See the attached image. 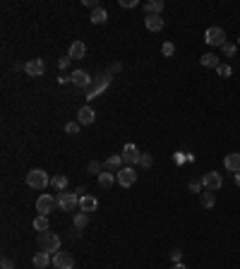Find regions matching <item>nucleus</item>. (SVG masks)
<instances>
[{"label": "nucleus", "mask_w": 240, "mask_h": 269, "mask_svg": "<svg viewBox=\"0 0 240 269\" xmlns=\"http://www.w3.org/2000/svg\"><path fill=\"white\" fill-rule=\"evenodd\" d=\"M27 185L34 188V190H44V188L51 185V176H48L44 168H31V171L27 173Z\"/></svg>", "instance_id": "1"}, {"label": "nucleus", "mask_w": 240, "mask_h": 269, "mask_svg": "<svg viewBox=\"0 0 240 269\" xmlns=\"http://www.w3.org/2000/svg\"><path fill=\"white\" fill-rule=\"evenodd\" d=\"M39 250L56 255V253L60 250V236H58V233H53V231L39 233Z\"/></svg>", "instance_id": "2"}, {"label": "nucleus", "mask_w": 240, "mask_h": 269, "mask_svg": "<svg viewBox=\"0 0 240 269\" xmlns=\"http://www.w3.org/2000/svg\"><path fill=\"white\" fill-rule=\"evenodd\" d=\"M108 84H111V72H101V75H96L94 82H91V87H89V91H87V99H89V101L96 99Z\"/></svg>", "instance_id": "3"}, {"label": "nucleus", "mask_w": 240, "mask_h": 269, "mask_svg": "<svg viewBox=\"0 0 240 269\" xmlns=\"http://www.w3.org/2000/svg\"><path fill=\"white\" fill-rule=\"evenodd\" d=\"M204 41H207L209 46H224V44H226V29H221V27H209V29L204 31Z\"/></svg>", "instance_id": "4"}, {"label": "nucleus", "mask_w": 240, "mask_h": 269, "mask_svg": "<svg viewBox=\"0 0 240 269\" xmlns=\"http://www.w3.org/2000/svg\"><path fill=\"white\" fill-rule=\"evenodd\" d=\"M199 180H202L204 190H211V193H214V190H219V188L224 185V176H221L219 171H209V173H204Z\"/></svg>", "instance_id": "5"}, {"label": "nucleus", "mask_w": 240, "mask_h": 269, "mask_svg": "<svg viewBox=\"0 0 240 269\" xmlns=\"http://www.w3.org/2000/svg\"><path fill=\"white\" fill-rule=\"evenodd\" d=\"M58 207L62 211H75L77 207H79V195H75V193H60L58 195Z\"/></svg>", "instance_id": "6"}, {"label": "nucleus", "mask_w": 240, "mask_h": 269, "mask_svg": "<svg viewBox=\"0 0 240 269\" xmlns=\"http://www.w3.org/2000/svg\"><path fill=\"white\" fill-rule=\"evenodd\" d=\"M56 207H58V197H53V195H48V193H46V195H41V197L36 200V211H39V214H44V216H48Z\"/></svg>", "instance_id": "7"}, {"label": "nucleus", "mask_w": 240, "mask_h": 269, "mask_svg": "<svg viewBox=\"0 0 240 269\" xmlns=\"http://www.w3.org/2000/svg\"><path fill=\"white\" fill-rule=\"evenodd\" d=\"M120 156H122V161L127 164V166H137L139 164V156H142V151L137 149V144H125L122 147V151H120Z\"/></svg>", "instance_id": "8"}, {"label": "nucleus", "mask_w": 240, "mask_h": 269, "mask_svg": "<svg viewBox=\"0 0 240 269\" xmlns=\"http://www.w3.org/2000/svg\"><path fill=\"white\" fill-rule=\"evenodd\" d=\"M70 79H72V84L79 87V89H89L91 82H94V77H91L87 70H75V72L70 75Z\"/></svg>", "instance_id": "9"}, {"label": "nucleus", "mask_w": 240, "mask_h": 269, "mask_svg": "<svg viewBox=\"0 0 240 269\" xmlns=\"http://www.w3.org/2000/svg\"><path fill=\"white\" fill-rule=\"evenodd\" d=\"M118 183L122 188H130V185H135L137 183V171H135V166H125V168H120L118 171Z\"/></svg>", "instance_id": "10"}, {"label": "nucleus", "mask_w": 240, "mask_h": 269, "mask_svg": "<svg viewBox=\"0 0 240 269\" xmlns=\"http://www.w3.org/2000/svg\"><path fill=\"white\" fill-rule=\"evenodd\" d=\"M53 267L56 269H75V257L65 250H58L53 255Z\"/></svg>", "instance_id": "11"}, {"label": "nucleus", "mask_w": 240, "mask_h": 269, "mask_svg": "<svg viewBox=\"0 0 240 269\" xmlns=\"http://www.w3.org/2000/svg\"><path fill=\"white\" fill-rule=\"evenodd\" d=\"M29 77H44V72H46V63L41 60V58H31L29 63H27V70H24Z\"/></svg>", "instance_id": "12"}, {"label": "nucleus", "mask_w": 240, "mask_h": 269, "mask_svg": "<svg viewBox=\"0 0 240 269\" xmlns=\"http://www.w3.org/2000/svg\"><path fill=\"white\" fill-rule=\"evenodd\" d=\"M94 120H96V113H94L91 106H82V108L77 111V123H79V125H91Z\"/></svg>", "instance_id": "13"}, {"label": "nucleus", "mask_w": 240, "mask_h": 269, "mask_svg": "<svg viewBox=\"0 0 240 269\" xmlns=\"http://www.w3.org/2000/svg\"><path fill=\"white\" fill-rule=\"evenodd\" d=\"M67 56H70L72 60H82V58L87 56V44H84V41H72Z\"/></svg>", "instance_id": "14"}, {"label": "nucleus", "mask_w": 240, "mask_h": 269, "mask_svg": "<svg viewBox=\"0 0 240 269\" xmlns=\"http://www.w3.org/2000/svg\"><path fill=\"white\" fill-rule=\"evenodd\" d=\"M224 166H226V171H231V173H240V154L238 151L226 154V156H224Z\"/></svg>", "instance_id": "15"}, {"label": "nucleus", "mask_w": 240, "mask_h": 269, "mask_svg": "<svg viewBox=\"0 0 240 269\" xmlns=\"http://www.w3.org/2000/svg\"><path fill=\"white\" fill-rule=\"evenodd\" d=\"M34 267H39V269H46V267H51L53 265V257H51V253H44V250H39L36 255H34Z\"/></svg>", "instance_id": "16"}, {"label": "nucleus", "mask_w": 240, "mask_h": 269, "mask_svg": "<svg viewBox=\"0 0 240 269\" xmlns=\"http://www.w3.org/2000/svg\"><path fill=\"white\" fill-rule=\"evenodd\" d=\"M96 207H99V200L94 197V195H79V209L82 211H96Z\"/></svg>", "instance_id": "17"}, {"label": "nucleus", "mask_w": 240, "mask_h": 269, "mask_svg": "<svg viewBox=\"0 0 240 269\" xmlns=\"http://www.w3.org/2000/svg\"><path fill=\"white\" fill-rule=\"evenodd\" d=\"M144 24H147V29L149 31H161L164 29V17L161 15H149V17H144Z\"/></svg>", "instance_id": "18"}, {"label": "nucleus", "mask_w": 240, "mask_h": 269, "mask_svg": "<svg viewBox=\"0 0 240 269\" xmlns=\"http://www.w3.org/2000/svg\"><path fill=\"white\" fill-rule=\"evenodd\" d=\"M142 7H144V15H147V17H149V15H161L164 0H149V2H144Z\"/></svg>", "instance_id": "19"}, {"label": "nucleus", "mask_w": 240, "mask_h": 269, "mask_svg": "<svg viewBox=\"0 0 240 269\" xmlns=\"http://www.w3.org/2000/svg\"><path fill=\"white\" fill-rule=\"evenodd\" d=\"M89 19H91V24H104V22L108 19V12H106L104 7H96V10H91Z\"/></svg>", "instance_id": "20"}, {"label": "nucleus", "mask_w": 240, "mask_h": 269, "mask_svg": "<svg viewBox=\"0 0 240 269\" xmlns=\"http://www.w3.org/2000/svg\"><path fill=\"white\" fill-rule=\"evenodd\" d=\"M122 164H125V161H122V156H120V154H111V156L106 159V168H108V171H116V173L120 171V166H122Z\"/></svg>", "instance_id": "21"}, {"label": "nucleus", "mask_w": 240, "mask_h": 269, "mask_svg": "<svg viewBox=\"0 0 240 269\" xmlns=\"http://www.w3.org/2000/svg\"><path fill=\"white\" fill-rule=\"evenodd\" d=\"M51 188H56V190H60V193H65V190H67V176L56 173V176L51 178Z\"/></svg>", "instance_id": "22"}, {"label": "nucleus", "mask_w": 240, "mask_h": 269, "mask_svg": "<svg viewBox=\"0 0 240 269\" xmlns=\"http://www.w3.org/2000/svg\"><path fill=\"white\" fill-rule=\"evenodd\" d=\"M116 180H118V178H116L111 171H104V173L99 176V185H101V188H106V190H108V188H113V183H116Z\"/></svg>", "instance_id": "23"}, {"label": "nucleus", "mask_w": 240, "mask_h": 269, "mask_svg": "<svg viewBox=\"0 0 240 269\" xmlns=\"http://www.w3.org/2000/svg\"><path fill=\"white\" fill-rule=\"evenodd\" d=\"M72 221H75V228H77V231H82V228H87V226H89V214H87V211H77Z\"/></svg>", "instance_id": "24"}, {"label": "nucleus", "mask_w": 240, "mask_h": 269, "mask_svg": "<svg viewBox=\"0 0 240 269\" xmlns=\"http://www.w3.org/2000/svg\"><path fill=\"white\" fill-rule=\"evenodd\" d=\"M199 63H202L204 67H219V65H221L219 56H214V53H204V56L199 58Z\"/></svg>", "instance_id": "25"}, {"label": "nucleus", "mask_w": 240, "mask_h": 269, "mask_svg": "<svg viewBox=\"0 0 240 269\" xmlns=\"http://www.w3.org/2000/svg\"><path fill=\"white\" fill-rule=\"evenodd\" d=\"M34 231H39V233H46V231H48V216L39 214V216L34 219Z\"/></svg>", "instance_id": "26"}, {"label": "nucleus", "mask_w": 240, "mask_h": 269, "mask_svg": "<svg viewBox=\"0 0 240 269\" xmlns=\"http://www.w3.org/2000/svg\"><path fill=\"white\" fill-rule=\"evenodd\" d=\"M199 200H202V207H207V209H211V207L216 204V197H214L211 190H204V193L199 195Z\"/></svg>", "instance_id": "27"}, {"label": "nucleus", "mask_w": 240, "mask_h": 269, "mask_svg": "<svg viewBox=\"0 0 240 269\" xmlns=\"http://www.w3.org/2000/svg\"><path fill=\"white\" fill-rule=\"evenodd\" d=\"M87 168H89V173H94L96 178L104 173V164H99V161H89V166H87Z\"/></svg>", "instance_id": "28"}, {"label": "nucleus", "mask_w": 240, "mask_h": 269, "mask_svg": "<svg viewBox=\"0 0 240 269\" xmlns=\"http://www.w3.org/2000/svg\"><path fill=\"white\" fill-rule=\"evenodd\" d=\"M190 193H197V195H202L204 193V185H202V180H190Z\"/></svg>", "instance_id": "29"}, {"label": "nucleus", "mask_w": 240, "mask_h": 269, "mask_svg": "<svg viewBox=\"0 0 240 269\" xmlns=\"http://www.w3.org/2000/svg\"><path fill=\"white\" fill-rule=\"evenodd\" d=\"M79 128H82V125H79L77 120H70V123L65 125V133L67 134H79Z\"/></svg>", "instance_id": "30"}, {"label": "nucleus", "mask_w": 240, "mask_h": 269, "mask_svg": "<svg viewBox=\"0 0 240 269\" xmlns=\"http://www.w3.org/2000/svg\"><path fill=\"white\" fill-rule=\"evenodd\" d=\"M161 53H164V56H166V58H171V56H173V53H176V46H173V44H171V41H166V44H164V46H161Z\"/></svg>", "instance_id": "31"}, {"label": "nucleus", "mask_w": 240, "mask_h": 269, "mask_svg": "<svg viewBox=\"0 0 240 269\" xmlns=\"http://www.w3.org/2000/svg\"><path fill=\"white\" fill-rule=\"evenodd\" d=\"M221 48H224V53H226L228 58H233V56H236V51H238V46H236V44H228V41H226Z\"/></svg>", "instance_id": "32"}, {"label": "nucleus", "mask_w": 240, "mask_h": 269, "mask_svg": "<svg viewBox=\"0 0 240 269\" xmlns=\"http://www.w3.org/2000/svg\"><path fill=\"white\" fill-rule=\"evenodd\" d=\"M151 164H154L151 154H142V156H139V164H137V166H142V168H149Z\"/></svg>", "instance_id": "33"}, {"label": "nucleus", "mask_w": 240, "mask_h": 269, "mask_svg": "<svg viewBox=\"0 0 240 269\" xmlns=\"http://www.w3.org/2000/svg\"><path fill=\"white\" fill-rule=\"evenodd\" d=\"M216 72H219V77H231L233 70H231V65H224V63H221V65L216 67Z\"/></svg>", "instance_id": "34"}, {"label": "nucleus", "mask_w": 240, "mask_h": 269, "mask_svg": "<svg viewBox=\"0 0 240 269\" xmlns=\"http://www.w3.org/2000/svg\"><path fill=\"white\" fill-rule=\"evenodd\" d=\"M171 262L176 265V262H182V250H173L171 253Z\"/></svg>", "instance_id": "35"}, {"label": "nucleus", "mask_w": 240, "mask_h": 269, "mask_svg": "<svg viewBox=\"0 0 240 269\" xmlns=\"http://www.w3.org/2000/svg\"><path fill=\"white\" fill-rule=\"evenodd\" d=\"M0 269H15V262H12L10 257H2V262H0Z\"/></svg>", "instance_id": "36"}, {"label": "nucleus", "mask_w": 240, "mask_h": 269, "mask_svg": "<svg viewBox=\"0 0 240 269\" xmlns=\"http://www.w3.org/2000/svg\"><path fill=\"white\" fill-rule=\"evenodd\" d=\"M70 60H72L70 56H62V58H60V60H58V67H60V70H65V67H70Z\"/></svg>", "instance_id": "37"}, {"label": "nucleus", "mask_w": 240, "mask_h": 269, "mask_svg": "<svg viewBox=\"0 0 240 269\" xmlns=\"http://www.w3.org/2000/svg\"><path fill=\"white\" fill-rule=\"evenodd\" d=\"M120 5H122V7H137L139 2H137V0H120Z\"/></svg>", "instance_id": "38"}, {"label": "nucleus", "mask_w": 240, "mask_h": 269, "mask_svg": "<svg viewBox=\"0 0 240 269\" xmlns=\"http://www.w3.org/2000/svg\"><path fill=\"white\" fill-rule=\"evenodd\" d=\"M12 70H15V72H17V70H27V65H22V63H15V65H12Z\"/></svg>", "instance_id": "39"}, {"label": "nucleus", "mask_w": 240, "mask_h": 269, "mask_svg": "<svg viewBox=\"0 0 240 269\" xmlns=\"http://www.w3.org/2000/svg\"><path fill=\"white\" fill-rule=\"evenodd\" d=\"M171 269H187V267H185L182 262H176V265H173V267H171Z\"/></svg>", "instance_id": "40"}, {"label": "nucleus", "mask_w": 240, "mask_h": 269, "mask_svg": "<svg viewBox=\"0 0 240 269\" xmlns=\"http://www.w3.org/2000/svg\"><path fill=\"white\" fill-rule=\"evenodd\" d=\"M236 183H238V185H240V173H236Z\"/></svg>", "instance_id": "41"}, {"label": "nucleus", "mask_w": 240, "mask_h": 269, "mask_svg": "<svg viewBox=\"0 0 240 269\" xmlns=\"http://www.w3.org/2000/svg\"><path fill=\"white\" fill-rule=\"evenodd\" d=\"M238 46H240V39H238Z\"/></svg>", "instance_id": "42"}]
</instances>
